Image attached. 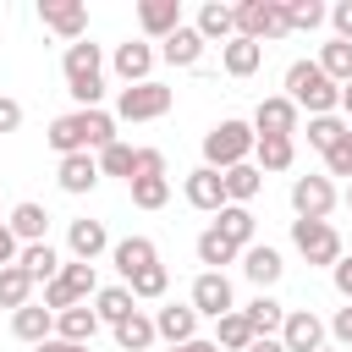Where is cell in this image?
Segmentation results:
<instances>
[{
    "instance_id": "cell-13",
    "label": "cell",
    "mask_w": 352,
    "mask_h": 352,
    "mask_svg": "<svg viewBox=\"0 0 352 352\" xmlns=\"http://www.w3.org/2000/svg\"><path fill=\"white\" fill-rule=\"evenodd\" d=\"M66 248H72V258H82V264H94L99 253H110L116 242H110V231H104V220H72L66 226Z\"/></svg>"
},
{
    "instance_id": "cell-1",
    "label": "cell",
    "mask_w": 352,
    "mask_h": 352,
    "mask_svg": "<svg viewBox=\"0 0 352 352\" xmlns=\"http://www.w3.org/2000/svg\"><path fill=\"white\" fill-rule=\"evenodd\" d=\"M50 148L66 160V154H104L110 143H121L116 138V116H104V110H72V116H55L50 121Z\"/></svg>"
},
{
    "instance_id": "cell-24",
    "label": "cell",
    "mask_w": 352,
    "mask_h": 352,
    "mask_svg": "<svg viewBox=\"0 0 352 352\" xmlns=\"http://www.w3.org/2000/svg\"><path fill=\"white\" fill-rule=\"evenodd\" d=\"M160 60H170V66H198V60H204V33L182 22V28L160 44Z\"/></svg>"
},
{
    "instance_id": "cell-5",
    "label": "cell",
    "mask_w": 352,
    "mask_h": 352,
    "mask_svg": "<svg viewBox=\"0 0 352 352\" xmlns=\"http://www.w3.org/2000/svg\"><path fill=\"white\" fill-rule=\"evenodd\" d=\"M170 104H176V88H165V82H138V88H121V99H116V116L121 121H160V116H170Z\"/></svg>"
},
{
    "instance_id": "cell-28",
    "label": "cell",
    "mask_w": 352,
    "mask_h": 352,
    "mask_svg": "<svg viewBox=\"0 0 352 352\" xmlns=\"http://www.w3.org/2000/svg\"><path fill=\"white\" fill-rule=\"evenodd\" d=\"M258 336H253V324H248V314L242 308H231L226 319H214V346L220 352H248Z\"/></svg>"
},
{
    "instance_id": "cell-25",
    "label": "cell",
    "mask_w": 352,
    "mask_h": 352,
    "mask_svg": "<svg viewBox=\"0 0 352 352\" xmlns=\"http://www.w3.org/2000/svg\"><path fill=\"white\" fill-rule=\"evenodd\" d=\"M214 231H220L226 242H236V248H253L258 220H253V209H248V204H226V209L214 214Z\"/></svg>"
},
{
    "instance_id": "cell-45",
    "label": "cell",
    "mask_w": 352,
    "mask_h": 352,
    "mask_svg": "<svg viewBox=\"0 0 352 352\" xmlns=\"http://www.w3.org/2000/svg\"><path fill=\"white\" fill-rule=\"evenodd\" d=\"M330 336H336V341H341V352H352V302H346V308H336V314H330Z\"/></svg>"
},
{
    "instance_id": "cell-26",
    "label": "cell",
    "mask_w": 352,
    "mask_h": 352,
    "mask_svg": "<svg viewBox=\"0 0 352 352\" xmlns=\"http://www.w3.org/2000/svg\"><path fill=\"white\" fill-rule=\"evenodd\" d=\"M6 226H11V236H16L22 248H28V242H44V231H50V209H44V204H16Z\"/></svg>"
},
{
    "instance_id": "cell-16",
    "label": "cell",
    "mask_w": 352,
    "mask_h": 352,
    "mask_svg": "<svg viewBox=\"0 0 352 352\" xmlns=\"http://www.w3.org/2000/svg\"><path fill=\"white\" fill-rule=\"evenodd\" d=\"M242 275H248L258 292H270V286L286 275V264H280V253H275L270 242H253V248H242Z\"/></svg>"
},
{
    "instance_id": "cell-36",
    "label": "cell",
    "mask_w": 352,
    "mask_h": 352,
    "mask_svg": "<svg viewBox=\"0 0 352 352\" xmlns=\"http://www.w3.org/2000/svg\"><path fill=\"white\" fill-rule=\"evenodd\" d=\"M231 258H242V248H236V242H226V236L209 226V231L198 236V264H209V270H220V275H226V264H231Z\"/></svg>"
},
{
    "instance_id": "cell-41",
    "label": "cell",
    "mask_w": 352,
    "mask_h": 352,
    "mask_svg": "<svg viewBox=\"0 0 352 352\" xmlns=\"http://www.w3.org/2000/svg\"><path fill=\"white\" fill-rule=\"evenodd\" d=\"M126 187H132V204L138 209H165L170 204V176H138Z\"/></svg>"
},
{
    "instance_id": "cell-3",
    "label": "cell",
    "mask_w": 352,
    "mask_h": 352,
    "mask_svg": "<svg viewBox=\"0 0 352 352\" xmlns=\"http://www.w3.org/2000/svg\"><path fill=\"white\" fill-rule=\"evenodd\" d=\"M253 143H258L253 121H214V126L204 132V165H209V170H231V165H248Z\"/></svg>"
},
{
    "instance_id": "cell-47",
    "label": "cell",
    "mask_w": 352,
    "mask_h": 352,
    "mask_svg": "<svg viewBox=\"0 0 352 352\" xmlns=\"http://www.w3.org/2000/svg\"><path fill=\"white\" fill-rule=\"evenodd\" d=\"M330 22H336V38H341V44H352V0L330 6Z\"/></svg>"
},
{
    "instance_id": "cell-34",
    "label": "cell",
    "mask_w": 352,
    "mask_h": 352,
    "mask_svg": "<svg viewBox=\"0 0 352 352\" xmlns=\"http://www.w3.org/2000/svg\"><path fill=\"white\" fill-rule=\"evenodd\" d=\"M16 264H22V270H28V275H33V280H44V286H50V280H55V275H60V253H55V248H50V242H28V248H22V258H16Z\"/></svg>"
},
{
    "instance_id": "cell-6",
    "label": "cell",
    "mask_w": 352,
    "mask_h": 352,
    "mask_svg": "<svg viewBox=\"0 0 352 352\" xmlns=\"http://www.w3.org/2000/svg\"><path fill=\"white\" fill-rule=\"evenodd\" d=\"M292 248H297L308 264H324V270L341 264V236H336L330 220H292Z\"/></svg>"
},
{
    "instance_id": "cell-9",
    "label": "cell",
    "mask_w": 352,
    "mask_h": 352,
    "mask_svg": "<svg viewBox=\"0 0 352 352\" xmlns=\"http://www.w3.org/2000/svg\"><path fill=\"white\" fill-rule=\"evenodd\" d=\"M280 346H286V352H324V319L308 314V308H286Z\"/></svg>"
},
{
    "instance_id": "cell-22",
    "label": "cell",
    "mask_w": 352,
    "mask_h": 352,
    "mask_svg": "<svg viewBox=\"0 0 352 352\" xmlns=\"http://www.w3.org/2000/svg\"><path fill=\"white\" fill-rule=\"evenodd\" d=\"M110 258H116V270H121V280H132L138 270H148V264H160V253H154V242H148V236H121V242L110 248Z\"/></svg>"
},
{
    "instance_id": "cell-4",
    "label": "cell",
    "mask_w": 352,
    "mask_h": 352,
    "mask_svg": "<svg viewBox=\"0 0 352 352\" xmlns=\"http://www.w3.org/2000/svg\"><path fill=\"white\" fill-rule=\"evenodd\" d=\"M286 33H292L286 0H242V6H236V38L270 44V38H286Z\"/></svg>"
},
{
    "instance_id": "cell-17",
    "label": "cell",
    "mask_w": 352,
    "mask_h": 352,
    "mask_svg": "<svg viewBox=\"0 0 352 352\" xmlns=\"http://www.w3.org/2000/svg\"><path fill=\"white\" fill-rule=\"evenodd\" d=\"M138 28L165 44V38L182 28V0H143V6H138Z\"/></svg>"
},
{
    "instance_id": "cell-38",
    "label": "cell",
    "mask_w": 352,
    "mask_h": 352,
    "mask_svg": "<svg viewBox=\"0 0 352 352\" xmlns=\"http://www.w3.org/2000/svg\"><path fill=\"white\" fill-rule=\"evenodd\" d=\"M319 72L336 82V88H346L352 82V44H341V38H330L324 50H319Z\"/></svg>"
},
{
    "instance_id": "cell-2",
    "label": "cell",
    "mask_w": 352,
    "mask_h": 352,
    "mask_svg": "<svg viewBox=\"0 0 352 352\" xmlns=\"http://www.w3.org/2000/svg\"><path fill=\"white\" fill-rule=\"evenodd\" d=\"M286 99H292L297 110H308V116H336L341 88L319 72V60H292V66H286Z\"/></svg>"
},
{
    "instance_id": "cell-31",
    "label": "cell",
    "mask_w": 352,
    "mask_h": 352,
    "mask_svg": "<svg viewBox=\"0 0 352 352\" xmlns=\"http://www.w3.org/2000/svg\"><path fill=\"white\" fill-rule=\"evenodd\" d=\"M33 286H38V280H33L22 264H6V270H0V308H11V314L28 308V302H33Z\"/></svg>"
},
{
    "instance_id": "cell-40",
    "label": "cell",
    "mask_w": 352,
    "mask_h": 352,
    "mask_svg": "<svg viewBox=\"0 0 352 352\" xmlns=\"http://www.w3.org/2000/svg\"><path fill=\"white\" fill-rule=\"evenodd\" d=\"M346 126H352V121H341V116H308V143H314L319 154H330V148L346 138Z\"/></svg>"
},
{
    "instance_id": "cell-53",
    "label": "cell",
    "mask_w": 352,
    "mask_h": 352,
    "mask_svg": "<svg viewBox=\"0 0 352 352\" xmlns=\"http://www.w3.org/2000/svg\"><path fill=\"white\" fill-rule=\"evenodd\" d=\"M33 352H72V346H66V341H55V336H50V341H44V346H33Z\"/></svg>"
},
{
    "instance_id": "cell-29",
    "label": "cell",
    "mask_w": 352,
    "mask_h": 352,
    "mask_svg": "<svg viewBox=\"0 0 352 352\" xmlns=\"http://www.w3.org/2000/svg\"><path fill=\"white\" fill-rule=\"evenodd\" d=\"M220 60H226L231 77H253V72L264 66V44H253V38H231V44H220Z\"/></svg>"
},
{
    "instance_id": "cell-23",
    "label": "cell",
    "mask_w": 352,
    "mask_h": 352,
    "mask_svg": "<svg viewBox=\"0 0 352 352\" xmlns=\"http://www.w3.org/2000/svg\"><path fill=\"white\" fill-rule=\"evenodd\" d=\"M198 33H204V44H231L236 38V6H220V0H209L204 11H198V22H192Z\"/></svg>"
},
{
    "instance_id": "cell-27",
    "label": "cell",
    "mask_w": 352,
    "mask_h": 352,
    "mask_svg": "<svg viewBox=\"0 0 352 352\" xmlns=\"http://www.w3.org/2000/svg\"><path fill=\"white\" fill-rule=\"evenodd\" d=\"M94 314H99V324H121V319H132L138 314V297H132V286H104L99 297H94Z\"/></svg>"
},
{
    "instance_id": "cell-39",
    "label": "cell",
    "mask_w": 352,
    "mask_h": 352,
    "mask_svg": "<svg viewBox=\"0 0 352 352\" xmlns=\"http://www.w3.org/2000/svg\"><path fill=\"white\" fill-rule=\"evenodd\" d=\"M126 286H132V297H138V302H160V297L170 292V270H165V264H148V270H138Z\"/></svg>"
},
{
    "instance_id": "cell-48",
    "label": "cell",
    "mask_w": 352,
    "mask_h": 352,
    "mask_svg": "<svg viewBox=\"0 0 352 352\" xmlns=\"http://www.w3.org/2000/svg\"><path fill=\"white\" fill-rule=\"evenodd\" d=\"M16 126H22V104L11 94H0V132H16Z\"/></svg>"
},
{
    "instance_id": "cell-33",
    "label": "cell",
    "mask_w": 352,
    "mask_h": 352,
    "mask_svg": "<svg viewBox=\"0 0 352 352\" xmlns=\"http://www.w3.org/2000/svg\"><path fill=\"white\" fill-rule=\"evenodd\" d=\"M154 341H160V330H154L148 314H132V319L116 324V346H121V352H148Z\"/></svg>"
},
{
    "instance_id": "cell-7",
    "label": "cell",
    "mask_w": 352,
    "mask_h": 352,
    "mask_svg": "<svg viewBox=\"0 0 352 352\" xmlns=\"http://www.w3.org/2000/svg\"><path fill=\"white\" fill-rule=\"evenodd\" d=\"M253 132H258V138H292V132H302V110H297L286 94H270V99H258V110H253Z\"/></svg>"
},
{
    "instance_id": "cell-15",
    "label": "cell",
    "mask_w": 352,
    "mask_h": 352,
    "mask_svg": "<svg viewBox=\"0 0 352 352\" xmlns=\"http://www.w3.org/2000/svg\"><path fill=\"white\" fill-rule=\"evenodd\" d=\"M154 330H160V341H170V346L198 341V308H192V302H165V308L154 314Z\"/></svg>"
},
{
    "instance_id": "cell-52",
    "label": "cell",
    "mask_w": 352,
    "mask_h": 352,
    "mask_svg": "<svg viewBox=\"0 0 352 352\" xmlns=\"http://www.w3.org/2000/svg\"><path fill=\"white\" fill-rule=\"evenodd\" d=\"M170 352H220L214 341H182V346H170Z\"/></svg>"
},
{
    "instance_id": "cell-35",
    "label": "cell",
    "mask_w": 352,
    "mask_h": 352,
    "mask_svg": "<svg viewBox=\"0 0 352 352\" xmlns=\"http://www.w3.org/2000/svg\"><path fill=\"white\" fill-rule=\"evenodd\" d=\"M253 160H258V170H292L297 143H292V138H258V143H253Z\"/></svg>"
},
{
    "instance_id": "cell-21",
    "label": "cell",
    "mask_w": 352,
    "mask_h": 352,
    "mask_svg": "<svg viewBox=\"0 0 352 352\" xmlns=\"http://www.w3.org/2000/svg\"><path fill=\"white\" fill-rule=\"evenodd\" d=\"M94 336H99V314H94L88 302H77V308L55 314V341H66V346H88Z\"/></svg>"
},
{
    "instance_id": "cell-19",
    "label": "cell",
    "mask_w": 352,
    "mask_h": 352,
    "mask_svg": "<svg viewBox=\"0 0 352 352\" xmlns=\"http://www.w3.org/2000/svg\"><path fill=\"white\" fill-rule=\"evenodd\" d=\"M187 204L204 209V214H220V209H226V182H220V170L198 165V170L187 176Z\"/></svg>"
},
{
    "instance_id": "cell-50",
    "label": "cell",
    "mask_w": 352,
    "mask_h": 352,
    "mask_svg": "<svg viewBox=\"0 0 352 352\" xmlns=\"http://www.w3.org/2000/svg\"><path fill=\"white\" fill-rule=\"evenodd\" d=\"M330 280H336V292H341V297L352 302V258H341V264L330 270Z\"/></svg>"
},
{
    "instance_id": "cell-12",
    "label": "cell",
    "mask_w": 352,
    "mask_h": 352,
    "mask_svg": "<svg viewBox=\"0 0 352 352\" xmlns=\"http://www.w3.org/2000/svg\"><path fill=\"white\" fill-rule=\"evenodd\" d=\"M198 314H209V319H226L231 308H236V297H231V280L220 275V270H204L198 280H192V297H187Z\"/></svg>"
},
{
    "instance_id": "cell-14",
    "label": "cell",
    "mask_w": 352,
    "mask_h": 352,
    "mask_svg": "<svg viewBox=\"0 0 352 352\" xmlns=\"http://www.w3.org/2000/svg\"><path fill=\"white\" fill-rule=\"evenodd\" d=\"M99 154H66L60 160V170H55V182H60V192H72V198H82V192H94L99 187Z\"/></svg>"
},
{
    "instance_id": "cell-8",
    "label": "cell",
    "mask_w": 352,
    "mask_h": 352,
    "mask_svg": "<svg viewBox=\"0 0 352 352\" xmlns=\"http://www.w3.org/2000/svg\"><path fill=\"white\" fill-rule=\"evenodd\" d=\"M292 209H297V220H324V214L336 209L330 176H297V182H292Z\"/></svg>"
},
{
    "instance_id": "cell-55",
    "label": "cell",
    "mask_w": 352,
    "mask_h": 352,
    "mask_svg": "<svg viewBox=\"0 0 352 352\" xmlns=\"http://www.w3.org/2000/svg\"><path fill=\"white\" fill-rule=\"evenodd\" d=\"M346 209H352V182H346Z\"/></svg>"
},
{
    "instance_id": "cell-56",
    "label": "cell",
    "mask_w": 352,
    "mask_h": 352,
    "mask_svg": "<svg viewBox=\"0 0 352 352\" xmlns=\"http://www.w3.org/2000/svg\"><path fill=\"white\" fill-rule=\"evenodd\" d=\"M72 352H88V346H72Z\"/></svg>"
},
{
    "instance_id": "cell-54",
    "label": "cell",
    "mask_w": 352,
    "mask_h": 352,
    "mask_svg": "<svg viewBox=\"0 0 352 352\" xmlns=\"http://www.w3.org/2000/svg\"><path fill=\"white\" fill-rule=\"evenodd\" d=\"M341 110H346V116H352V82H346V88H341Z\"/></svg>"
},
{
    "instance_id": "cell-49",
    "label": "cell",
    "mask_w": 352,
    "mask_h": 352,
    "mask_svg": "<svg viewBox=\"0 0 352 352\" xmlns=\"http://www.w3.org/2000/svg\"><path fill=\"white\" fill-rule=\"evenodd\" d=\"M16 258H22V242H16V236H11V226L0 220V270H6V264H16Z\"/></svg>"
},
{
    "instance_id": "cell-51",
    "label": "cell",
    "mask_w": 352,
    "mask_h": 352,
    "mask_svg": "<svg viewBox=\"0 0 352 352\" xmlns=\"http://www.w3.org/2000/svg\"><path fill=\"white\" fill-rule=\"evenodd\" d=\"M248 352H286V346H280V336H258Z\"/></svg>"
},
{
    "instance_id": "cell-46",
    "label": "cell",
    "mask_w": 352,
    "mask_h": 352,
    "mask_svg": "<svg viewBox=\"0 0 352 352\" xmlns=\"http://www.w3.org/2000/svg\"><path fill=\"white\" fill-rule=\"evenodd\" d=\"M138 176H165V154L160 148H138ZM132 176V182H138Z\"/></svg>"
},
{
    "instance_id": "cell-20",
    "label": "cell",
    "mask_w": 352,
    "mask_h": 352,
    "mask_svg": "<svg viewBox=\"0 0 352 352\" xmlns=\"http://www.w3.org/2000/svg\"><path fill=\"white\" fill-rule=\"evenodd\" d=\"M11 336H16V341H28V346H44V341L55 336V314H50L44 302H28V308H16V314H11Z\"/></svg>"
},
{
    "instance_id": "cell-30",
    "label": "cell",
    "mask_w": 352,
    "mask_h": 352,
    "mask_svg": "<svg viewBox=\"0 0 352 352\" xmlns=\"http://www.w3.org/2000/svg\"><path fill=\"white\" fill-rule=\"evenodd\" d=\"M220 182H226V204H253L258 187H264V170L258 165H231V170H220Z\"/></svg>"
},
{
    "instance_id": "cell-10",
    "label": "cell",
    "mask_w": 352,
    "mask_h": 352,
    "mask_svg": "<svg viewBox=\"0 0 352 352\" xmlns=\"http://www.w3.org/2000/svg\"><path fill=\"white\" fill-rule=\"evenodd\" d=\"M38 22L50 33H60L66 44H77L88 33V6H77V0H38Z\"/></svg>"
},
{
    "instance_id": "cell-42",
    "label": "cell",
    "mask_w": 352,
    "mask_h": 352,
    "mask_svg": "<svg viewBox=\"0 0 352 352\" xmlns=\"http://www.w3.org/2000/svg\"><path fill=\"white\" fill-rule=\"evenodd\" d=\"M99 170H104V176H126V182H132V176H138V148H132V143H110V148L99 154Z\"/></svg>"
},
{
    "instance_id": "cell-43",
    "label": "cell",
    "mask_w": 352,
    "mask_h": 352,
    "mask_svg": "<svg viewBox=\"0 0 352 352\" xmlns=\"http://www.w3.org/2000/svg\"><path fill=\"white\" fill-rule=\"evenodd\" d=\"M324 16H330V11H324L319 0H286V22H292V33H314Z\"/></svg>"
},
{
    "instance_id": "cell-32",
    "label": "cell",
    "mask_w": 352,
    "mask_h": 352,
    "mask_svg": "<svg viewBox=\"0 0 352 352\" xmlns=\"http://www.w3.org/2000/svg\"><path fill=\"white\" fill-rule=\"evenodd\" d=\"M242 314H248L253 336H280V324H286V308H280V302H275L270 292H258V297H253V302H248Z\"/></svg>"
},
{
    "instance_id": "cell-57",
    "label": "cell",
    "mask_w": 352,
    "mask_h": 352,
    "mask_svg": "<svg viewBox=\"0 0 352 352\" xmlns=\"http://www.w3.org/2000/svg\"><path fill=\"white\" fill-rule=\"evenodd\" d=\"M324 352H341V346H324Z\"/></svg>"
},
{
    "instance_id": "cell-11",
    "label": "cell",
    "mask_w": 352,
    "mask_h": 352,
    "mask_svg": "<svg viewBox=\"0 0 352 352\" xmlns=\"http://www.w3.org/2000/svg\"><path fill=\"white\" fill-rule=\"evenodd\" d=\"M154 60H160V50H154V44H143V38H126V44H116V55H110V66H116V77H121L126 88L148 82Z\"/></svg>"
},
{
    "instance_id": "cell-37",
    "label": "cell",
    "mask_w": 352,
    "mask_h": 352,
    "mask_svg": "<svg viewBox=\"0 0 352 352\" xmlns=\"http://www.w3.org/2000/svg\"><path fill=\"white\" fill-rule=\"evenodd\" d=\"M60 286L72 292V302H88V297H99V275H94V264H82V258L60 264Z\"/></svg>"
},
{
    "instance_id": "cell-18",
    "label": "cell",
    "mask_w": 352,
    "mask_h": 352,
    "mask_svg": "<svg viewBox=\"0 0 352 352\" xmlns=\"http://www.w3.org/2000/svg\"><path fill=\"white\" fill-rule=\"evenodd\" d=\"M99 66H104L99 44H88V38L66 44V60H60V72H66V88H77V82H94V77H104Z\"/></svg>"
},
{
    "instance_id": "cell-44",
    "label": "cell",
    "mask_w": 352,
    "mask_h": 352,
    "mask_svg": "<svg viewBox=\"0 0 352 352\" xmlns=\"http://www.w3.org/2000/svg\"><path fill=\"white\" fill-rule=\"evenodd\" d=\"M324 170H330V176H346V182H352V126H346V138H341V143H336V148L324 154Z\"/></svg>"
}]
</instances>
